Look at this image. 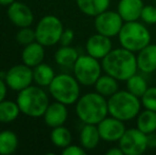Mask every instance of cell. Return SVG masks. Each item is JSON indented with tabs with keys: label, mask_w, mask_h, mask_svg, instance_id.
<instances>
[{
	"label": "cell",
	"mask_w": 156,
	"mask_h": 155,
	"mask_svg": "<svg viewBox=\"0 0 156 155\" xmlns=\"http://www.w3.org/2000/svg\"><path fill=\"white\" fill-rule=\"evenodd\" d=\"M76 114L84 124H98L108 116L107 98L96 90L80 96L76 102Z\"/></svg>",
	"instance_id": "cell-2"
},
{
	"label": "cell",
	"mask_w": 156,
	"mask_h": 155,
	"mask_svg": "<svg viewBox=\"0 0 156 155\" xmlns=\"http://www.w3.org/2000/svg\"><path fill=\"white\" fill-rule=\"evenodd\" d=\"M106 155H124V154H123V152H122L121 148H120L119 146H117V147L109 148L106 151Z\"/></svg>",
	"instance_id": "cell-36"
},
{
	"label": "cell",
	"mask_w": 156,
	"mask_h": 155,
	"mask_svg": "<svg viewBox=\"0 0 156 155\" xmlns=\"http://www.w3.org/2000/svg\"><path fill=\"white\" fill-rule=\"evenodd\" d=\"M155 1H156V0H155Z\"/></svg>",
	"instance_id": "cell-40"
},
{
	"label": "cell",
	"mask_w": 156,
	"mask_h": 155,
	"mask_svg": "<svg viewBox=\"0 0 156 155\" xmlns=\"http://www.w3.org/2000/svg\"><path fill=\"white\" fill-rule=\"evenodd\" d=\"M18 137L12 131L0 132V155H11L17 150Z\"/></svg>",
	"instance_id": "cell-26"
},
{
	"label": "cell",
	"mask_w": 156,
	"mask_h": 155,
	"mask_svg": "<svg viewBox=\"0 0 156 155\" xmlns=\"http://www.w3.org/2000/svg\"><path fill=\"white\" fill-rule=\"evenodd\" d=\"M73 76L83 86H94L100 76L102 75V64L100 60L89 55L80 54L73 67Z\"/></svg>",
	"instance_id": "cell-7"
},
{
	"label": "cell",
	"mask_w": 156,
	"mask_h": 155,
	"mask_svg": "<svg viewBox=\"0 0 156 155\" xmlns=\"http://www.w3.org/2000/svg\"><path fill=\"white\" fill-rule=\"evenodd\" d=\"M125 85H126V90H129L133 95L137 96L138 98L141 97L149 87L146 78L138 72L134 73L132 77L127 79L125 81Z\"/></svg>",
	"instance_id": "cell-28"
},
{
	"label": "cell",
	"mask_w": 156,
	"mask_h": 155,
	"mask_svg": "<svg viewBox=\"0 0 156 155\" xmlns=\"http://www.w3.org/2000/svg\"><path fill=\"white\" fill-rule=\"evenodd\" d=\"M43 118L46 125H48L51 129L64 125L68 118L67 105L58 101L50 103L48 105Z\"/></svg>",
	"instance_id": "cell-16"
},
{
	"label": "cell",
	"mask_w": 156,
	"mask_h": 155,
	"mask_svg": "<svg viewBox=\"0 0 156 155\" xmlns=\"http://www.w3.org/2000/svg\"><path fill=\"white\" fill-rule=\"evenodd\" d=\"M79 10L84 15L96 17L104 11L108 10L111 0H76Z\"/></svg>",
	"instance_id": "cell-20"
},
{
	"label": "cell",
	"mask_w": 156,
	"mask_h": 155,
	"mask_svg": "<svg viewBox=\"0 0 156 155\" xmlns=\"http://www.w3.org/2000/svg\"><path fill=\"white\" fill-rule=\"evenodd\" d=\"M108 114L121 121H129L136 119L141 111L140 98L133 95L129 90H118L107 99Z\"/></svg>",
	"instance_id": "cell-4"
},
{
	"label": "cell",
	"mask_w": 156,
	"mask_h": 155,
	"mask_svg": "<svg viewBox=\"0 0 156 155\" xmlns=\"http://www.w3.org/2000/svg\"><path fill=\"white\" fill-rule=\"evenodd\" d=\"M140 19L146 25H155L156 23V6L152 4L144 5L141 11Z\"/></svg>",
	"instance_id": "cell-31"
},
{
	"label": "cell",
	"mask_w": 156,
	"mask_h": 155,
	"mask_svg": "<svg viewBox=\"0 0 156 155\" xmlns=\"http://www.w3.org/2000/svg\"><path fill=\"white\" fill-rule=\"evenodd\" d=\"M118 146L124 155H141L149 149L148 136L137 128L126 129Z\"/></svg>",
	"instance_id": "cell-9"
},
{
	"label": "cell",
	"mask_w": 156,
	"mask_h": 155,
	"mask_svg": "<svg viewBox=\"0 0 156 155\" xmlns=\"http://www.w3.org/2000/svg\"><path fill=\"white\" fill-rule=\"evenodd\" d=\"M101 140L97 124H84L80 132V145L86 151H90L98 147Z\"/></svg>",
	"instance_id": "cell-19"
},
{
	"label": "cell",
	"mask_w": 156,
	"mask_h": 155,
	"mask_svg": "<svg viewBox=\"0 0 156 155\" xmlns=\"http://www.w3.org/2000/svg\"><path fill=\"white\" fill-rule=\"evenodd\" d=\"M16 41L17 43L23 46H27L33 43V41H36L35 30L31 29L30 27L19 28L18 32L16 33Z\"/></svg>",
	"instance_id": "cell-30"
},
{
	"label": "cell",
	"mask_w": 156,
	"mask_h": 155,
	"mask_svg": "<svg viewBox=\"0 0 156 155\" xmlns=\"http://www.w3.org/2000/svg\"><path fill=\"white\" fill-rule=\"evenodd\" d=\"M136 128L147 135L156 132V112L147 108L140 111L136 117Z\"/></svg>",
	"instance_id": "cell-23"
},
{
	"label": "cell",
	"mask_w": 156,
	"mask_h": 155,
	"mask_svg": "<svg viewBox=\"0 0 156 155\" xmlns=\"http://www.w3.org/2000/svg\"><path fill=\"white\" fill-rule=\"evenodd\" d=\"M8 85H6L4 79L0 78V102L5 99L6 93H8Z\"/></svg>",
	"instance_id": "cell-34"
},
{
	"label": "cell",
	"mask_w": 156,
	"mask_h": 155,
	"mask_svg": "<svg viewBox=\"0 0 156 155\" xmlns=\"http://www.w3.org/2000/svg\"><path fill=\"white\" fill-rule=\"evenodd\" d=\"M4 81L10 89L14 91H20L32 85L33 80V68L26 64H18L11 67L4 76Z\"/></svg>",
	"instance_id": "cell-11"
},
{
	"label": "cell",
	"mask_w": 156,
	"mask_h": 155,
	"mask_svg": "<svg viewBox=\"0 0 156 155\" xmlns=\"http://www.w3.org/2000/svg\"><path fill=\"white\" fill-rule=\"evenodd\" d=\"M16 102L21 114L31 118L43 117L50 104L48 93L38 85H30L18 91Z\"/></svg>",
	"instance_id": "cell-3"
},
{
	"label": "cell",
	"mask_w": 156,
	"mask_h": 155,
	"mask_svg": "<svg viewBox=\"0 0 156 155\" xmlns=\"http://www.w3.org/2000/svg\"><path fill=\"white\" fill-rule=\"evenodd\" d=\"M94 86L97 93L108 99L111 96L119 90V81L104 72V75H101L97 80Z\"/></svg>",
	"instance_id": "cell-21"
},
{
	"label": "cell",
	"mask_w": 156,
	"mask_h": 155,
	"mask_svg": "<svg viewBox=\"0 0 156 155\" xmlns=\"http://www.w3.org/2000/svg\"><path fill=\"white\" fill-rule=\"evenodd\" d=\"M50 139L55 147L64 149L71 143L72 135L69 129H67L64 125H61L52 129L51 133H50Z\"/></svg>",
	"instance_id": "cell-27"
},
{
	"label": "cell",
	"mask_w": 156,
	"mask_h": 155,
	"mask_svg": "<svg viewBox=\"0 0 156 155\" xmlns=\"http://www.w3.org/2000/svg\"><path fill=\"white\" fill-rule=\"evenodd\" d=\"M63 155H85L86 154V150L82 147V146H76V145H71L67 146L66 148H64L62 150Z\"/></svg>",
	"instance_id": "cell-32"
},
{
	"label": "cell",
	"mask_w": 156,
	"mask_h": 155,
	"mask_svg": "<svg viewBox=\"0 0 156 155\" xmlns=\"http://www.w3.org/2000/svg\"><path fill=\"white\" fill-rule=\"evenodd\" d=\"M144 4L142 0H119L117 12L125 21H135L140 19Z\"/></svg>",
	"instance_id": "cell-17"
},
{
	"label": "cell",
	"mask_w": 156,
	"mask_h": 155,
	"mask_svg": "<svg viewBox=\"0 0 156 155\" xmlns=\"http://www.w3.org/2000/svg\"><path fill=\"white\" fill-rule=\"evenodd\" d=\"M148 136V147L149 149H156V132L147 135Z\"/></svg>",
	"instance_id": "cell-35"
},
{
	"label": "cell",
	"mask_w": 156,
	"mask_h": 155,
	"mask_svg": "<svg viewBox=\"0 0 156 155\" xmlns=\"http://www.w3.org/2000/svg\"><path fill=\"white\" fill-rule=\"evenodd\" d=\"M80 83L74 76L69 73L55 75L51 84L48 86L49 93L55 101L66 105L76 104L81 96Z\"/></svg>",
	"instance_id": "cell-6"
},
{
	"label": "cell",
	"mask_w": 156,
	"mask_h": 155,
	"mask_svg": "<svg viewBox=\"0 0 156 155\" xmlns=\"http://www.w3.org/2000/svg\"><path fill=\"white\" fill-rule=\"evenodd\" d=\"M79 56L80 54L76 48L71 46H61L54 54V61L61 67L72 68Z\"/></svg>",
	"instance_id": "cell-22"
},
{
	"label": "cell",
	"mask_w": 156,
	"mask_h": 155,
	"mask_svg": "<svg viewBox=\"0 0 156 155\" xmlns=\"http://www.w3.org/2000/svg\"><path fill=\"white\" fill-rule=\"evenodd\" d=\"M0 132H1V122H0Z\"/></svg>",
	"instance_id": "cell-38"
},
{
	"label": "cell",
	"mask_w": 156,
	"mask_h": 155,
	"mask_svg": "<svg viewBox=\"0 0 156 155\" xmlns=\"http://www.w3.org/2000/svg\"><path fill=\"white\" fill-rule=\"evenodd\" d=\"M6 14L11 23L17 28L30 27L34 20L32 10L23 2H13L10 6H8Z\"/></svg>",
	"instance_id": "cell-13"
},
{
	"label": "cell",
	"mask_w": 156,
	"mask_h": 155,
	"mask_svg": "<svg viewBox=\"0 0 156 155\" xmlns=\"http://www.w3.org/2000/svg\"><path fill=\"white\" fill-rule=\"evenodd\" d=\"M85 49L87 54L101 61L114 49L113 41L111 37L96 33L88 37L85 45Z\"/></svg>",
	"instance_id": "cell-14"
},
{
	"label": "cell",
	"mask_w": 156,
	"mask_h": 155,
	"mask_svg": "<svg viewBox=\"0 0 156 155\" xmlns=\"http://www.w3.org/2000/svg\"><path fill=\"white\" fill-rule=\"evenodd\" d=\"M142 107L156 112V86H149L140 97Z\"/></svg>",
	"instance_id": "cell-29"
},
{
	"label": "cell",
	"mask_w": 156,
	"mask_h": 155,
	"mask_svg": "<svg viewBox=\"0 0 156 155\" xmlns=\"http://www.w3.org/2000/svg\"><path fill=\"white\" fill-rule=\"evenodd\" d=\"M101 64L105 73L117 79L119 82H125L138 71L136 53L123 47L112 50L101 60Z\"/></svg>",
	"instance_id": "cell-1"
},
{
	"label": "cell",
	"mask_w": 156,
	"mask_h": 155,
	"mask_svg": "<svg viewBox=\"0 0 156 155\" xmlns=\"http://www.w3.org/2000/svg\"><path fill=\"white\" fill-rule=\"evenodd\" d=\"M20 114V108L16 101L4 99L0 102V122L1 123H11L15 121Z\"/></svg>",
	"instance_id": "cell-25"
},
{
	"label": "cell",
	"mask_w": 156,
	"mask_h": 155,
	"mask_svg": "<svg viewBox=\"0 0 156 155\" xmlns=\"http://www.w3.org/2000/svg\"><path fill=\"white\" fill-rule=\"evenodd\" d=\"M101 140L106 143H118L126 131L124 121L113 116H107L97 124Z\"/></svg>",
	"instance_id": "cell-12"
},
{
	"label": "cell",
	"mask_w": 156,
	"mask_h": 155,
	"mask_svg": "<svg viewBox=\"0 0 156 155\" xmlns=\"http://www.w3.org/2000/svg\"><path fill=\"white\" fill-rule=\"evenodd\" d=\"M45 58V47L37 41L25 46L21 52V61L27 66L34 68L35 66L43 63Z\"/></svg>",
	"instance_id": "cell-18"
},
{
	"label": "cell",
	"mask_w": 156,
	"mask_h": 155,
	"mask_svg": "<svg viewBox=\"0 0 156 155\" xmlns=\"http://www.w3.org/2000/svg\"><path fill=\"white\" fill-rule=\"evenodd\" d=\"M138 71L144 75H151L156 71V45L149 44L136 53Z\"/></svg>",
	"instance_id": "cell-15"
},
{
	"label": "cell",
	"mask_w": 156,
	"mask_h": 155,
	"mask_svg": "<svg viewBox=\"0 0 156 155\" xmlns=\"http://www.w3.org/2000/svg\"><path fill=\"white\" fill-rule=\"evenodd\" d=\"M16 0H0V5L2 6H10L13 2H15Z\"/></svg>",
	"instance_id": "cell-37"
},
{
	"label": "cell",
	"mask_w": 156,
	"mask_h": 155,
	"mask_svg": "<svg viewBox=\"0 0 156 155\" xmlns=\"http://www.w3.org/2000/svg\"><path fill=\"white\" fill-rule=\"evenodd\" d=\"M121 47L137 53L151 43V33L146 23L135 21H125L118 34Z\"/></svg>",
	"instance_id": "cell-5"
},
{
	"label": "cell",
	"mask_w": 156,
	"mask_h": 155,
	"mask_svg": "<svg viewBox=\"0 0 156 155\" xmlns=\"http://www.w3.org/2000/svg\"><path fill=\"white\" fill-rule=\"evenodd\" d=\"M55 73L50 65L41 63L33 68V80L36 85L41 87H48L53 81Z\"/></svg>",
	"instance_id": "cell-24"
},
{
	"label": "cell",
	"mask_w": 156,
	"mask_h": 155,
	"mask_svg": "<svg viewBox=\"0 0 156 155\" xmlns=\"http://www.w3.org/2000/svg\"><path fill=\"white\" fill-rule=\"evenodd\" d=\"M74 39V32L71 29H64L60 39L61 46H70Z\"/></svg>",
	"instance_id": "cell-33"
},
{
	"label": "cell",
	"mask_w": 156,
	"mask_h": 155,
	"mask_svg": "<svg viewBox=\"0 0 156 155\" xmlns=\"http://www.w3.org/2000/svg\"><path fill=\"white\" fill-rule=\"evenodd\" d=\"M36 41L44 47H52L60 43L64 31L63 23L54 15H46L35 27Z\"/></svg>",
	"instance_id": "cell-8"
},
{
	"label": "cell",
	"mask_w": 156,
	"mask_h": 155,
	"mask_svg": "<svg viewBox=\"0 0 156 155\" xmlns=\"http://www.w3.org/2000/svg\"><path fill=\"white\" fill-rule=\"evenodd\" d=\"M155 28H156V23H155Z\"/></svg>",
	"instance_id": "cell-39"
},
{
	"label": "cell",
	"mask_w": 156,
	"mask_h": 155,
	"mask_svg": "<svg viewBox=\"0 0 156 155\" xmlns=\"http://www.w3.org/2000/svg\"><path fill=\"white\" fill-rule=\"evenodd\" d=\"M124 20L117 11L106 10L94 17V29L97 33H100L107 37H116L119 34Z\"/></svg>",
	"instance_id": "cell-10"
}]
</instances>
